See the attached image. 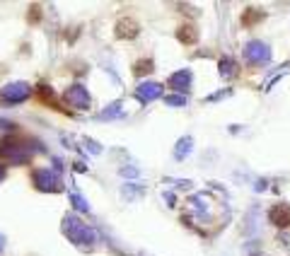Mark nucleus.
<instances>
[{"label": "nucleus", "instance_id": "obj_1", "mask_svg": "<svg viewBox=\"0 0 290 256\" xmlns=\"http://www.w3.org/2000/svg\"><path fill=\"white\" fill-rule=\"evenodd\" d=\"M138 34H140V25H138V19L131 17V15L121 17L119 22L114 25V36L121 39V41H131V39H136Z\"/></svg>", "mask_w": 290, "mask_h": 256}, {"label": "nucleus", "instance_id": "obj_2", "mask_svg": "<svg viewBox=\"0 0 290 256\" xmlns=\"http://www.w3.org/2000/svg\"><path fill=\"white\" fill-rule=\"evenodd\" d=\"M268 220H271L273 227H290V203H278L273 205L271 210H268Z\"/></svg>", "mask_w": 290, "mask_h": 256}, {"label": "nucleus", "instance_id": "obj_3", "mask_svg": "<svg viewBox=\"0 0 290 256\" xmlns=\"http://www.w3.org/2000/svg\"><path fill=\"white\" fill-rule=\"evenodd\" d=\"M177 39H179L184 46H191V44H196V41H198V29H196V25H191V22L181 25L179 29H177Z\"/></svg>", "mask_w": 290, "mask_h": 256}, {"label": "nucleus", "instance_id": "obj_4", "mask_svg": "<svg viewBox=\"0 0 290 256\" xmlns=\"http://www.w3.org/2000/svg\"><path fill=\"white\" fill-rule=\"evenodd\" d=\"M264 17H266V12L264 10H259V8H247L244 12H242V17H239V22H242V27H254V25H259V22H264Z\"/></svg>", "mask_w": 290, "mask_h": 256}, {"label": "nucleus", "instance_id": "obj_5", "mask_svg": "<svg viewBox=\"0 0 290 256\" xmlns=\"http://www.w3.org/2000/svg\"><path fill=\"white\" fill-rule=\"evenodd\" d=\"M153 70H155L153 58H140V60H136V63H133V75H136V77L150 75Z\"/></svg>", "mask_w": 290, "mask_h": 256}, {"label": "nucleus", "instance_id": "obj_6", "mask_svg": "<svg viewBox=\"0 0 290 256\" xmlns=\"http://www.w3.org/2000/svg\"><path fill=\"white\" fill-rule=\"evenodd\" d=\"M189 80H191V75L189 73H177V75L170 77V85L172 87H179V90H184V87L189 85Z\"/></svg>", "mask_w": 290, "mask_h": 256}, {"label": "nucleus", "instance_id": "obj_7", "mask_svg": "<svg viewBox=\"0 0 290 256\" xmlns=\"http://www.w3.org/2000/svg\"><path fill=\"white\" fill-rule=\"evenodd\" d=\"M39 19H42V8H39V5H32V8H29V22L36 25Z\"/></svg>", "mask_w": 290, "mask_h": 256}, {"label": "nucleus", "instance_id": "obj_8", "mask_svg": "<svg viewBox=\"0 0 290 256\" xmlns=\"http://www.w3.org/2000/svg\"><path fill=\"white\" fill-rule=\"evenodd\" d=\"M167 102H170V104H184V97H170Z\"/></svg>", "mask_w": 290, "mask_h": 256}]
</instances>
